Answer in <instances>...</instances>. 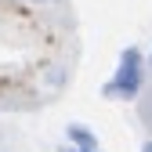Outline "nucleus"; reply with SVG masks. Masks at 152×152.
I'll return each mask as SVG.
<instances>
[{
	"mask_svg": "<svg viewBox=\"0 0 152 152\" xmlns=\"http://www.w3.org/2000/svg\"><path fill=\"white\" fill-rule=\"evenodd\" d=\"M141 83H145V58H141L138 47H127L120 54V65H116V72H112V80L102 87V94H105V98L130 102V98L141 94Z\"/></svg>",
	"mask_w": 152,
	"mask_h": 152,
	"instance_id": "f257e3e1",
	"label": "nucleus"
},
{
	"mask_svg": "<svg viewBox=\"0 0 152 152\" xmlns=\"http://www.w3.org/2000/svg\"><path fill=\"white\" fill-rule=\"evenodd\" d=\"M69 141H72V145H80V148H94V134H91L87 127H80V123H72V127H69Z\"/></svg>",
	"mask_w": 152,
	"mask_h": 152,
	"instance_id": "f03ea898",
	"label": "nucleus"
},
{
	"mask_svg": "<svg viewBox=\"0 0 152 152\" xmlns=\"http://www.w3.org/2000/svg\"><path fill=\"white\" fill-rule=\"evenodd\" d=\"M145 116H148V123H152V98H148V105H145Z\"/></svg>",
	"mask_w": 152,
	"mask_h": 152,
	"instance_id": "7ed1b4c3",
	"label": "nucleus"
},
{
	"mask_svg": "<svg viewBox=\"0 0 152 152\" xmlns=\"http://www.w3.org/2000/svg\"><path fill=\"white\" fill-rule=\"evenodd\" d=\"M141 152H152V141H145V145H141Z\"/></svg>",
	"mask_w": 152,
	"mask_h": 152,
	"instance_id": "20e7f679",
	"label": "nucleus"
},
{
	"mask_svg": "<svg viewBox=\"0 0 152 152\" xmlns=\"http://www.w3.org/2000/svg\"><path fill=\"white\" fill-rule=\"evenodd\" d=\"M76 152H94V148H76Z\"/></svg>",
	"mask_w": 152,
	"mask_h": 152,
	"instance_id": "39448f33",
	"label": "nucleus"
},
{
	"mask_svg": "<svg viewBox=\"0 0 152 152\" xmlns=\"http://www.w3.org/2000/svg\"><path fill=\"white\" fill-rule=\"evenodd\" d=\"M148 62H152V54H148Z\"/></svg>",
	"mask_w": 152,
	"mask_h": 152,
	"instance_id": "423d86ee",
	"label": "nucleus"
},
{
	"mask_svg": "<svg viewBox=\"0 0 152 152\" xmlns=\"http://www.w3.org/2000/svg\"><path fill=\"white\" fill-rule=\"evenodd\" d=\"M40 4H44V0H40Z\"/></svg>",
	"mask_w": 152,
	"mask_h": 152,
	"instance_id": "0eeeda50",
	"label": "nucleus"
}]
</instances>
